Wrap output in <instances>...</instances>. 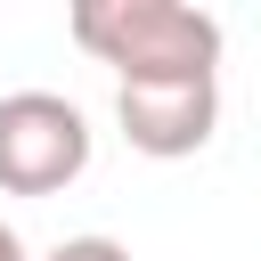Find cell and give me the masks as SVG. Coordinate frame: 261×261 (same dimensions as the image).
<instances>
[{"mask_svg": "<svg viewBox=\"0 0 261 261\" xmlns=\"http://www.w3.org/2000/svg\"><path fill=\"white\" fill-rule=\"evenodd\" d=\"M114 122L147 163L204 155L220 130V73H171V82H114Z\"/></svg>", "mask_w": 261, "mask_h": 261, "instance_id": "3", "label": "cell"}, {"mask_svg": "<svg viewBox=\"0 0 261 261\" xmlns=\"http://www.w3.org/2000/svg\"><path fill=\"white\" fill-rule=\"evenodd\" d=\"M65 33L82 57L114 65V82L220 73V16L196 0H65Z\"/></svg>", "mask_w": 261, "mask_h": 261, "instance_id": "1", "label": "cell"}, {"mask_svg": "<svg viewBox=\"0 0 261 261\" xmlns=\"http://www.w3.org/2000/svg\"><path fill=\"white\" fill-rule=\"evenodd\" d=\"M41 261H130L114 237H65V245H49Z\"/></svg>", "mask_w": 261, "mask_h": 261, "instance_id": "4", "label": "cell"}, {"mask_svg": "<svg viewBox=\"0 0 261 261\" xmlns=\"http://www.w3.org/2000/svg\"><path fill=\"white\" fill-rule=\"evenodd\" d=\"M0 261H24V237H16L8 220H0Z\"/></svg>", "mask_w": 261, "mask_h": 261, "instance_id": "5", "label": "cell"}, {"mask_svg": "<svg viewBox=\"0 0 261 261\" xmlns=\"http://www.w3.org/2000/svg\"><path fill=\"white\" fill-rule=\"evenodd\" d=\"M82 171H90V114L57 90H8L0 98V188L57 196Z\"/></svg>", "mask_w": 261, "mask_h": 261, "instance_id": "2", "label": "cell"}]
</instances>
